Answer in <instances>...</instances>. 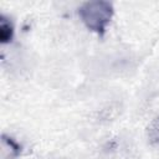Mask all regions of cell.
<instances>
[{
	"label": "cell",
	"mask_w": 159,
	"mask_h": 159,
	"mask_svg": "<svg viewBox=\"0 0 159 159\" xmlns=\"http://www.w3.org/2000/svg\"><path fill=\"white\" fill-rule=\"evenodd\" d=\"M113 14L112 5L107 1H89L81 6L80 17L83 24L96 32H103Z\"/></svg>",
	"instance_id": "obj_1"
},
{
	"label": "cell",
	"mask_w": 159,
	"mask_h": 159,
	"mask_svg": "<svg viewBox=\"0 0 159 159\" xmlns=\"http://www.w3.org/2000/svg\"><path fill=\"white\" fill-rule=\"evenodd\" d=\"M19 154V145L11 139L2 135L1 139V158L2 159H12Z\"/></svg>",
	"instance_id": "obj_2"
},
{
	"label": "cell",
	"mask_w": 159,
	"mask_h": 159,
	"mask_svg": "<svg viewBox=\"0 0 159 159\" xmlns=\"http://www.w3.org/2000/svg\"><path fill=\"white\" fill-rule=\"evenodd\" d=\"M12 37V26L10 21H7L5 17H1L0 20V40L2 43L9 42Z\"/></svg>",
	"instance_id": "obj_3"
},
{
	"label": "cell",
	"mask_w": 159,
	"mask_h": 159,
	"mask_svg": "<svg viewBox=\"0 0 159 159\" xmlns=\"http://www.w3.org/2000/svg\"><path fill=\"white\" fill-rule=\"evenodd\" d=\"M147 134H148V138L152 143H158L159 144V118L154 119L148 125Z\"/></svg>",
	"instance_id": "obj_4"
}]
</instances>
